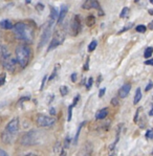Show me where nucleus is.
Returning <instances> with one entry per match:
<instances>
[{"label":"nucleus","mask_w":153,"mask_h":156,"mask_svg":"<svg viewBox=\"0 0 153 156\" xmlns=\"http://www.w3.org/2000/svg\"><path fill=\"white\" fill-rule=\"evenodd\" d=\"M111 104L113 105V106H118V105H119V100L116 99V98H113V99L111 100Z\"/></svg>","instance_id":"f704fd0d"},{"label":"nucleus","mask_w":153,"mask_h":156,"mask_svg":"<svg viewBox=\"0 0 153 156\" xmlns=\"http://www.w3.org/2000/svg\"><path fill=\"white\" fill-rule=\"evenodd\" d=\"M73 105H70V106L68 107V117H67V121L69 122L71 119V116H73Z\"/></svg>","instance_id":"c85d7f7f"},{"label":"nucleus","mask_w":153,"mask_h":156,"mask_svg":"<svg viewBox=\"0 0 153 156\" xmlns=\"http://www.w3.org/2000/svg\"><path fill=\"white\" fill-rule=\"evenodd\" d=\"M109 156H116V153L114 152V150L113 151H110V154H109Z\"/></svg>","instance_id":"c03bdc74"},{"label":"nucleus","mask_w":153,"mask_h":156,"mask_svg":"<svg viewBox=\"0 0 153 156\" xmlns=\"http://www.w3.org/2000/svg\"><path fill=\"white\" fill-rule=\"evenodd\" d=\"M95 23V17L92 15H88L87 18H86V24L87 26H89V27H91V26H94Z\"/></svg>","instance_id":"2eb2a0df"},{"label":"nucleus","mask_w":153,"mask_h":156,"mask_svg":"<svg viewBox=\"0 0 153 156\" xmlns=\"http://www.w3.org/2000/svg\"><path fill=\"white\" fill-rule=\"evenodd\" d=\"M69 143H70V138H69V136L65 138V143H64V146H65V148L67 149L69 147Z\"/></svg>","instance_id":"72a5a7b5"},{"label":"nucleus","mask_w":153,"mask_h":156,"mask_svg":"<svg viewBox=\"0 0 153 156\" xmlns=\"http://www.w3.org/2000/svg\"><path fill=\"white\" fill-rule=\"evenodd\" d=\"M14 35L20 41L30 43L34 39V30L24 22H18L14 27Z\"/></svg>","instance_id":"f257e3e1"},{"label":"nucleus","mask_w":153,"mask_h":156,"mask_svg":"<svg viewBox=\"0 0 153 156\" xmlns=\"http://www.w3.org/2000/svg\"><path fill=\"white\" fill-rule=\"evenodd\" d=\"M82 8L84 9H92V0H86L84 3L82 4Z\"/></svg>","instance_id":"412c9836"},{"label":"nucleus","mask_w":153,"mask_h":156,"mask_svg":"<svg viewBox=\"0 0 153 156\" xmlns=\"http://www.w3.org/2000/svg\"><path fill=\"white\" fill-rule=\"evenodd\" d=\"M64 41V35L62 34V32H60V30H57L56 33L54 34V37H52L51 43H49L48 45V49H47V52L51 51V50L57 48L58 46L63 43Z\"/></svg>","instance_id":"0eeeda50"},{"label":"nucleus","mask_w":153,"mask_h":156,"mask_svg":"<svg viewBox=\"0 0 153 156\" xmlns=\"http://www.w3.org/2000/svg\"><path fill=\"white\" fill-rule=\"evenodd\" d=\"M58 16H59V13L58 11L56 9L55 6H51V19L52 20H56V19H58Z\"/></svg>","instance_id":"f3484780"},{"label":"nucleus","mask_w":153,"mask_h":156,"mask_svg":"<svg viewBox=\"0 0 153 156\" xmlns=\"http://www.w3.org/2000/svg\"><path fill=\"white\" fill-rule=\"evenodd\" d=\"M51 114H52V115H55V114H56V111H55L54 108H52V109H51Z\"/></svg>","instance_id":"a18cd8bd"},{"label":"nucleus","mask_w":153,"mask_h":156,"mask_svg":"<svg viewBox=\"0 0 153 156\" xmlns=\"http://www.w3.org/2000/svg\"><path fill=\"white\" fill-rule=\"evenodd\" d=\"M36 123H37L39 127H41V128H49V127H52L56 124V119L52 116H49V115L40 114L38 115L37 119H36Z\"/></svg>","instance_id":"423d86ee"},{"label":"nucleus","mask_w":153,"mask_h":156,"mask_svg":"<svg viewBox=\"0 0 153 156\" xmlns=\"http://www.w3.org/2000/svg\"><path fill=\"white\" fill-rule=\"evenodd\" d=\"M152 87H153V83L152 82H149V83H148V85L146 86L145 91H149L150 89H152Z\"/></svg>","instance_id":"473e14b6"},{"label":"nucleus","mask_w":153,"mask_h":156,"mask_svg":"<svg viewBox=\"0 0 153 156\" xmlns=\"http://www.w3.org/2000/svg\"><path fill=\"white\" fill-rule=\"evenodd\" d=\"M79 99H80V95H76V98L73 99V106H76V103H78V101H79Z\"/></svg>","instance_id":"58836bf2"},{"label":"nucleus","mask_w":153,"mask_h":156,"mask_svg":"<svg viewBox=\"0 0 153 156\" xmlns=\"http://www.w3.org/2000/svg\"><path fill=\"white\" fill-rule=\"evenodd\" d=\"M82 30V21H81L80 15H76L71 21V32L73 36H78Z\"/></svg>","instance_id":"1a4fd4ad"},{"label":"nucleus","mask_w":153,"mask_h":156,"mask_svg":"<svg viewBox=\"0 0 153 156\" xmlns=\"http://www.w3.org/2000/svg\"><path fill=\"white\" fill-rule=\"evenodd\" d=\"M149 14L153 16V9H149Z\"/></svg>","instance_id":"3c124183"},{"label":"nucleus","mask_w":153,"mask_h":156,"mask_svg":"<svg viewBox=\"0 0 153 156\" xmlns=\"http://www.w3.org/2000/svg\"><path fill=\"white\" fill-rule=\"evenodd\" d=\"M150 2H151V3H152V4H153V0H152V1H150Z\"/></svg>","instance_id":"603ef678"},{"label":"nucleus","mask_w":153,"mask_h":156,"mask_svg":"<svg viewBox=\"0 0 153 156\" xmlns=\"http://www.w3.org/2000/svg\"><path fill=\"white\" fill-rule=\"evenodd\" d=\"M86 122H83V123L80 124V126H79L78 128V131H76V136H75V140H73V143H75V145H76V143H78V138H79V135H80V132H81V129H82V127L84 126Z\"/></svg>","instance_id":"6ab92c4d"},{"label":"nucleus","mask_w":153,"mask_h":156,"mask_svg":"<svg viewBox=\"0 0 153 156\" xmlns=\"http://www.w3.org/2000/svg\"><path fill=\"white\" fill-rule=\"evenodd\" d=\"M19 127H20L19 119L18 117H16V119H13L8 125H6L4 131L8 132V133H9V134H12V135L16 136L17 135V133L19 132Z\"/></svg>","instance_id":"6e6552de"},{"label":"nucleus","mask_w":153,"mask_h":156,"mask_svg":"<svg viewBox=\"0 0 153 156\" xmlns=\"http://www.w3.org/2000/svg\"><path fill=\"white\" fill-rule=\"evenodd\" d=\"M84 70H88L89 69V59H87L86 60V63H85V65H84Z\"/></svg>","instance_id":"ea45409f"},{"label":"nucleus","mask_w":153,"mask_h":156,"mask_svg":"<svg viewBox=\"0 0 153 156\" xmlns=\"http://www.w3.org/2000/svg\"><path fill=\"white\" fill-rule=\"evenodd\" d=\"M146 140H153V129H149L145 134Z\"/></svg>","instance_id":"a878e982"},{"label":"nucleus","mask_w":153,"mask_h":156,"mask_svg":"<svg viewBox=\"0 0 153 156\" xmlns=\"http://www.w3.org/2000/svg\"><path fill=\"white\" fill-rule=\"evenodd\" d=\"M5 80H6V73H0V87L4 85V83H5Z\"/></svg>","instance_id":"393cba45"},{"label":"nucleus","mask_w":153,"mask_h":156,"mask_svg":"<svg viewBox=\"0 0 153 156\" xmlns=\"http://www.w3.org/2000/svg\"><path fill=\"white\" fill-rule=\"evenodd\" d=\"M105 91H106V88H102V89H100V92H99V98H102L103 95L105 94Z\"/></svg>","instance_id":"c9c22d12"},{"label":"nucleus","mask_w":153,"mask_h":156,"mask_svg":"<svg viewBox=\"0 0 153 156\" xmlns=\"http://www.w3.org/2000/svg\"><path fill=\"white\" fill-rule=\"evenodd\" d=\"M0 48H1V46H0Z\"/></svg>","instance_id":"864d4df0"},{"label":"nucleus","mask_w":153,"mask_h":156,"mask_svg":"<svg viewBox=\"0 0 153 156\" xmlns=\"http://www.w3.org/2000/svg\"><path fill=\"white\" fill-rule=\"evenodd\" d=\"M149 28H150V30H153V21H152L151 23H150V25H149Z\"/></svg>","instance_id":"de8ad7c7"},{"label":"nucleus","mask_w":153,"mask_h":156,"mask_svg":"<svg viewBox=\"0 0 153 156\" xmlns=\"http://www.w3.org/2000/svg\"><path fill=\"white\" fill-rule=\"evenodd\" d=\"M140 111H141V108H138L137 111L135 113V116H134V123H137V119H138V114H140Z\"/></svg>","instance_id":"4c0bfd02"},{"label":"nucleus","mask_w":153,"mask_h":156,"mask_svg":"<svg viewBox=\"0 0 153 156\" xmlns=\"http://www.w3.org/2000/svg\"><path fill=\"white\" fill-rule=\"evenodd\" d=\"M101 80H102V76H99V79H98V83H99V85H100V82H101Z\"/></svg>","instance_id":"09e8293b"},{"label":"nucleus","mask_w":153,"mask_h":156,"mask_svg":"<svg viewBox=\"0 0 153 156\" xmlns=\"http://www.w3.org/2000/svg\"><path fill=\"white\" fill-rule=\"evenodd\" d=\"M141 100H142V91H141V88H137L134 95V99H133V104L136 105Z\"/></svg>","instance_id":"dca6fc26"},{"label":"nucleus","mask_w":153,"mask_h":156,"mask_svg":"<svg viewBox=\"0 0 153 156\" xmlns=\"http://www.w3.org/2000/svg\"><path fill=\"white\" fill-rule=\"evenodd\" d=\"M0 156H9V154H8V153H6L4 150L0 149Z\"/></svg>","instance_id":"79ce46f5"},{"label":"nucleus","mask_w":153,"mask_h":156,"mask_svg":"<svg viewBox=\"0 0 153 156\" xmlns=\"http://www.w3.org/2000/svg\"><path fill=\"white\" fill-rule=\"evenodd\" d=\"M107 115H108V109H107V108H103V109L97 112V114H95V119L102 121V119H106Z\"/></svg>","instance_id":"ddd939ff"},{"label":"nucleus","mask_w":153,"mask_h":156,"mask_svg":"<svg viewBox=\"0 0 153 156\" xmlns=\"http://www.w3.org/2000/svg\"><path fill=\"white\" fill-rule=\"evenodd\" d=\"M152 54H153V47H147V48L145 49L144 57L146 59H149V58L152 56Z\"/></svg>","instance_id":"aec40b11"},{"label":"nucleus","mask_w":153,"mask_h":156,"mask_svg":"<svg viewBox=\"0 0 153 156\" xmlns=\"http://www.w3.org/2000/svg\"><path fill=\"white\" fill-rule=\"evenodd\" d=\"M43 132L37 130H30L23 134L20 138V144L23 146H35L41 141Z\"/></svg>","instance_id":"20e7f679"},{"label":"nucleus","mask_w":153,"mask_h":156,"mask_svg":"<svg viewBox=\"0 0 153 156\" xmlns=\"http://www.w3.org/2000/svg\"><path fill=\"white\" fill-rule=\"evenodd\" d=\"M149 114H150V115H151V116H153V108H152V109H151V110H150Z\"/></svg>","instance_id":"8fccbe9b"},{"label":"nucleus","mask_w":153,"mask_h":156,"mask_svg":"<svg viewBox=\"0 0 153 156\" xmlns=\"http://www.w3.org/2000/svg\"><path fill=\"white\" fill-rule=\"evenodd\" d=\"M70 80H71V82H73V83H75L76 81V73H73V74H71Z\"/></svg>","instance_id":"e433bc0d"},{"label":"nucleus","mask_w":153,"mask_h":156,"mask_svg":"<svg viewBox=\"0 0 153 156\" xmlns=\"http://www.w3.org/2000/svg\"><path fill=\"white\" fill-rule=\"evenodd\" d=\"M135 30H136V32L137 33H146V26L145 25H137L135 27Z\"/></svg>","instance_id":"bb28decb"},{"label":"nucleus","mask_w":153,"mask_h":156,"mask_svg":"<svg viewBox=\"0 0 153 156\" xmlns=\"http://www.w3.org/2000/svg\"><path fill=\"white\" fill-rule=\"evenodd\" d=\"M61 156H66V152H65V151H62V152H61Z\"/></svg>","instance_id":"49530a36"},{"label":"nucleus","mask_w":153,"mask_h":156,"mask_svg":"<svg viewBox=\"0 0 153 156\" xmlns=\"http://www.w3.org/2000/svg\"><path fill=\"white\" fill-rule=\"evenodd\" d=\"M68 12V8L66 5H63L60 9V13H59V16H58V19H57V22L58 23H62V21L64 20V18H65L66 14H67Z\"/></svg>","instance_id":"f8f14e48"},{"label":"nucleus","mask_w":153,"mask_h":156,"mask_svg":"<svg viewBox=\"0 0 153 156\" xmlns=\"http://www.w3.org/2000/svg\"><path fill=\"white\" fill-rule=\"evenodd\" d=\"M128 15H129V9L127 6H125V8L122 9L121 14H119V17H121V18H127Z\"/></svg>","instance_id":"4be33fe9"},{"label":"nucleus","mask_w":153,"mask_h":156,"mask_svg":"<svg viewBox=\"0 0 153 156\" xmlns=\"http://www.w3.org/2000/svg\"><path fill=\"white\" fill-rule=\"evenodd\" d=\"M52 24H54V20H49L48 22L45 24L44 28H43V32L41 34V38H40V42L38 44V48H42L47 42L49 41V37L52 35Z\"/></svg>","instance_id":"39448f33"},{"label":"nucleus","mask_w":153,"mask_h":156,"mask_svg":"<svg viewBox=\"0 0 153 156\" xmlns=\"http://www.w3.org/2000/svg\"><path fill=\"white\" fill-rule=\"evenodd\" d=\"M97 45H98V42L95 41V40L91 41V43L88 45V51H94V50L95 49V47H97Z\"/></svg>","instance_id":"b1692460"},{"label":"nucleus","mask_w":153,"mask_h":156,"mask_svg":"<svg viewBox=\"0 0 153 156\" xmlns=\"http://www.w3.org/2000/svg\"><path fill=\"white\" fill-rule=\"evenodd\" d=\"M36 9H37L38 12H42L43 9H44V4L41 3V2L37 3V5H36Z\"/></svg>","instance_id":"c756f323"},{"label":"nucleus","mask_w":153,"mask_h":156,"mask_svg":"<svg viewBox=\"0 0 153 156\" xmlns=\"http://www.w3.org/2000/svg\"><path fill=\"white\" fill-rule=\"evenodd\" d=\"M16 60L17 63L22 68H25L28 65L30 61V57H32V50L30 47L25 44H20L16 47Z\"/></svg>","instance_id":"f03ea898"},{"label":"nucleus","mask_w":153,"mask_h":156,"mask_svg":"<svg viewBox=\"0 0 153 156\" xmlns=\"http://www.w3.org/2000/svg\"><path fill=\"white\" fill-rule=\"evenodd\" d=\"M0 55H1L2 64H3L4 69L13 73L16 68V64H17L16 58L12 56L9 48L6 46H1V48H0Z\"/></svg>","instance_id":"7ed1b4c3"},{"label":"nucleus","mask_w":153,"mask_h":156,"mask_svg":"<svg viewBox=\"0 0 153 156\" xmlns=\"http://www.w3.org/2000/svg\"><path fill=\"white\" fill-rule=\"evenodd\" d=\"M60 93H61L62 97H65V95L68 93V88H67V86H65V85L61 86V87H60Z\"/></svg>","instance_id":"5701e85b"},{"label":"nucleus","mask_w":153,"mask_h":156,"mask_svg":"<svg viewBox=\"0 0 153 156\" xmlns=\"http://www.w3.org/2000/svg\"><path fill=\"white\" fill-rule=\"evenodd\" d=\"M92 152H94V146L89 141H86L82 148L79 150L76 156H92Z\"/></svg>","instance_id":"9d476101"},{"label":"nucleus","mask_w":153,"mask_h":156,"mask_svg":"<svg viewBox=\"0 0 153 156\" xmlns=\"http://www.w3.org/2000/svg\"><path fill=\"white\" fill-rule=\"evenodd\" d=\"M133 26V23H129V24L127 26H125V27L123 28V30H121L119 32V34H122V33H124V32H126V30H130L131 27Z\"/></svg>","instance_id":"7c9ffc66"},{"label":"nucleus","mask_w":153,"mask_h":156,"mask_svg":"<svg viewBox=\"0 0 153 156\" xmlns=\"http://www.w3.org/2000/svg\"><path fill=\"white\" fill-rule=\"evenodd\" d=\"M92 83H94V79H92V78H89V79H88L87 83H86V89L89 90L90 88H91V86H92Z\"/></svg>","instance_id":"cd10ccee"},{"label":"nucleus","mask_w":153,"mask_h":156,"mask_svg":"<svg viewBox=\"0 0 153 156\" xmlns=\"http://www.w3.org/2000/svg\"><path fill=\"white\" fill-rule=\"evenodd\" d=\"M130 90H131V84L130 83L124 84L119 90V97L121 98V99H125V98L129 94Z\"/></svg>","instance_id":"9b49d317"},{"label":"nucleus","mask_w":153,"mask_h":156,"mask_svg":"<svg viewBox=\"0 0 153 156\" xmlns=\"http://www.w3.org/2000/svg\"><path fill=\"white\" fill-rule=\"evenodd\" d=\"M60 68V65L59 64H57L56 65V67L54 68V70H52V74L49 76V78H48V82H51V81H52L54 80L55 78L57 76V71H58V69Z\"/></svg>","instance_id":"a211bd4d"},{"label":"nucleus","mask_w":153,"mask_h":156,"mask_svg":"<svg viewBox=\"0 0 153 156\" xmlns=\"http://www.w3.org/2000/svg\"><path fill=\"white\" fill-rule=\"evenodd\" d=\"M24 156H38V155L36 154V153H27V154Z\"/></svg>","instance_id":"37998d69"},{"label":"nucleus","mask_w":153,"mask_h":156,"mask_svg":"<svg viewBox=\"0 0 153 156\" xmlns=\"http://www.w3.org/2000/svg\"><path fill=\"white\" fill-rule=\"evenodd\" d=\"M145 64H146V65H153V58H152V59H150V60H146Z\"/></svg>","instance_id":"a19ab883"},{"label":"nucleus","mask_w":153,"mask_h":156,"mask_svg":"<svg viewBox=\"0 0 153 156\" xmlns=\"http://www.w3.org/2000/svg\"><path fill=\"white\" fill-rule=\"evenodd\" d=\"M0 26H1L3 30H13L14 27H15V24H13V22H12L11 20H3L0 22Z\"/></svg>","instance_id":"4468645a"},{"label":"nucleus","mask_w":153,"mask_h":156,"mask_svg":"<svg viewBox=\"0 0 153 156\" xmlns=\"http://www.w3.org/2000/svg\"><path fill=\"white\" fill-rule=\"evenodd\" d=\"M47 80V76L45 74L44 78H43V81H42V84H41V87H40V91L43 90V88H44V85H45V81Z\"/></svg>","instance_id":"2f4dec72"}]
</instances>
